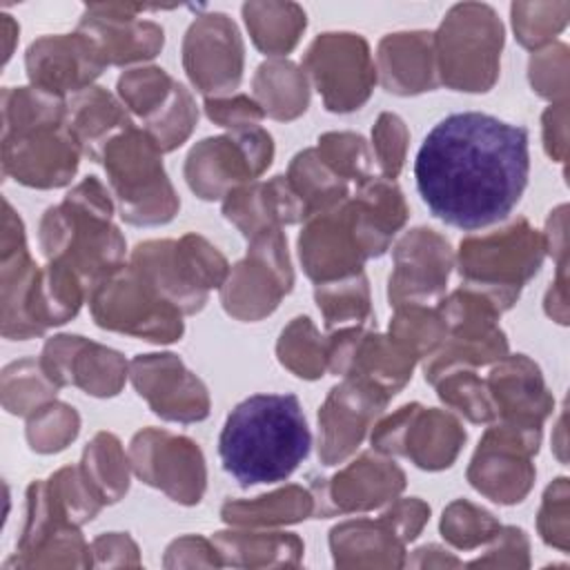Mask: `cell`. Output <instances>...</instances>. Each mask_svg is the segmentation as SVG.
<instances>
[{
	"instance_id": "1",
	"label": "cell",
	"mask_w": 570,
	"mask_h": 570,
	"mask_svg": "<svg viewBox=\"0 0 570 570\" xmlns=\"http://www.w3.org/2000/svg\"><path fill=\"white\" fill-rule=\"evenodd\" d=\"M528 176V129L483 111L439 120L414 160L416 189L430 214L463 232L505 220L519 205Z\"/></svg>"
},
{
	"instance_id": "43",
	"label": "cell",
	"mask_w": 570,
	"mask_h": 570,
	"mask_svg": "<svg viewBox=\"0 0 570 570\" xmlns=\"http://www.w3.org/2000/svg\"><path fill=\"white\" fill-rule=\"evenodd\" d=\"M387 334L421 361L441 347L448 336V327L436 305L403 303L394 307Z\"/></svg>"
},
{
	"instance_id": "40",
	"label": "cell",
	"mask_w": 570,
	"mask_h": 570,
	"mask_svg": "<svg viewBox=\"0 0 570 570\" xmlns=\"http://www.w3.org/2000/svg\"><path fill=\"white\" fill-rule=\"evenodd\" d=\"M58 385L47 376L40 358H20L9 363L0 376L2 407L16 416H29L53 401Z\"/></svg>"
},
{
	"instance_id": "28",
	"label": "cell",
	"mask_w": 570,
	"mask_h": 570,
	"mask_svg": "<svg viewBox=\"0 0 570 570\" xmlns=\"http://www.w3.org/2000/svg\"><path fill=\"white\" fill-rule=\"evenodd\" d=\"M376 78L385 91L396 96H416L436 89L434 33L399 31L383 36L376 51Z\"/></svg>"
},
{
	"instance_id": "23",
	"label": "cell",
	"mask_w": 570,
	"mask_h": 570,
	"mask_svg": "<svg viewBox=\"0 0 570 570\" xmlns=\"http://www.w3.org/2000/svg\"><path fill=\"white\" fill-rule=\"evenodd\" d=\"M40 365L58 387L76 385L98 399L116 396L129 376V365L120 352L78 334L49 338Z\"/></svg>"
},
{
	"instance_id": "56",
	"label": "cell",
	"mask_w": 570,
	"mask_h": 570,
	"mask_svg": "<svg viewBox=\"0 0 570 570\" xmlns=\"http://www.w3.org/2000/svg\"><path fill=\"white\" fill-rule=\"evenodd\" d=\"M528 537L521 528H503L492 537V546L485 552V557H479L474 561H470V566H521L525 568L528 561Z\"/></svg>"
},
{
	"instance_id": "24",
	"label": "cell",
	"mask_w": 570,
	"mask_h": 570,
	"mask_svg": "<svg viewBox=\"0 0 570 570\" xmlns=\"http://www.w3.org/2000/svg\"><path fill=\"white\" fill-rule=\"evenodd\" d=\"M24 67L29 85L65 98L94 87L107 62L96 42L76 29L36 38L24 53Z\"/></svg>"
},
{
	"instance_id": "21",
	"label": "cell",
	"mask_w": 570,
	"mask_h": 570,
	"mask_svg": "<svg viewBox=\"0 0 570 570\" xmlns=\"http://www.w3.org/2000/svg\"><path fill=\"white\" fill-rule=\"evenodd\" d=\"M129 379L151 412L165 421L194 423L209 414L205 383L176 354H138L129 363Z\"/></svg>"
},
{
	"instance_id": "39",
	"label": "cell",
	"mask_w": 570,
	"mask_h": 570,
	"mask_svg": "<svg viewBox=\"0 0 570 570\" xmlns=\"http://www.w3.org/2000/svg\"><path fill=\"white\" fill-rule=\"evenodd\" d=\"M80 468L102 503H116L127 494L131 465L116 434L98 432L87 443Z\"/></svg>"
},
{
	"instance_id": "9",
	"label": "cell",
	"mask_w": 570,
	"mask_h": 570,
	"mask_svg": "<svg viewBox=\"0 0 570 570\" xmlns=\"http://www.w3.org/2000/svg\"><path fill=\"white\" fill-rule=\"evenodd\" d=\"M272 160V134L261 125H249L196 142L185 160V180L198 198L218 200L254 183Z\"/></svg>"
},
{
	"instance_id": "18",
	"label": "cell",
	"mask_w": 570,
	"mask_h": 570,
	"mask_svg": "<svg viewBox=\"0 0 570 570\" xmlns=\"http://www.w3.org/2000/svg\"><path fill=\"white\" fill-rule=\"evenodd\" d=\"M394 269L387 278V301L436 305L445 296V285L454 265V252L445 236L430 227L405 232L392 252Z\"/></svg>"
},
{
	"instance_id": "44",
	"label": "cell",
	"mask_w": 570,
	"mask_h": 570,
	"mask_svg": "<svg viewBox=\"0 0 570 570\" xmlns=\"http://www.w3.org/2000/svg\"><path fill=\"white\" fill-rule=\"evenodd\" d=\"M432 385L436 387V396L470 423H492L497 419L488 385L472 367H454Z\"/></svg>"
},
{
	"instance_id": "6",
	"label": "cell",
	"mask_w": 570,
	"mask_h": 570,
	"mask_svg": "<svg viewBox=\"0 0 570 570\" xmlns=\"http://www.w3.org/2000/svg\"><path fill=\"white\" fill-rule=\"evenodd\" d=\"M129 265L183 314L200 312L209 289H220L229 274L227 258L198 234L138 243Z\"/></svg>"
},
{
	"instance_id": "45",
	"label": "cell",
	"mask_w": 570,
	"mask_h": 570,
	"mask_svg": "<svg viewBox=\"0 0 570 570\" xmlns=\"http://www.w3.org/2000/svg\"><path fill=\"white\" fill-rule=\"evenodd\" d=\"M47 494L53 508L73 525H82L91 521L100 508L105 505L102 499L96 494L91 483L87 481L80 465H67L45 479Z\"/></svg>"
},
{
	"instance_id": "37",
	"label": "cell",
	"mask_w": 570,
	"mask_h": 570,
	"mask_svg": "<svg viewBox=\"0 0 570 570\" xmlns=\"http://www.w3.org/2000/svg\"><path fill=\"white\" fill-rule=\"evenodd\" d=\"M2 138L22 136L27 131L62 125L67 118V100L33 85L2 89ZM0 138V140H2Z\"/></svg>"
},
{
	"instance_id": "22",
	"label": "cell",
	"mask_w": 570,
	"mask_h": 570,
	"mask_svg": "<svg viewBox=\"0 0 570 570\" xmlns=\"http://www.w3.org/2000/svg\"><path fill=\"white\" fill-rule=\"evenodd\" d=\"M80 147L67 125H49L2 138V174L33 189L65 187L80 163Z\"/></svg>"
},
{
	"instance_id": "7",
	"label": "cell",
	"mask_w": 570,
	"mask_h": 570,
	"mask_svg": "<svg viewBox=\"0 0 570 570\" xmlns=\"http://www.w3.org/2000/svg\"><path fill=\"white\" fill-rule=\"evenodd\" d=\"M543 256V234L525 218H517L503 229L463 238L456 267L463 283L485 287L514 305L523 285L539 272Z\"/></svg>"
},
{
	"instance_id": "53",
	"label": "cell",
	"mask_w": 570,
	"mask_h": 570,
	"mask_svg": "<svg viewBox=\"0 0 570 570\" xmlns=\"http://www.w3.org/2000/svg\"><path fill=\"white\" fill-rule=\"evenodd\" d=\"M528 76L532 89L552 102L566 100L568 94V47L552 42L539 51H532Z\"/></svg>"
},
{
	"instance_id": "58",
	"label": "cell",
	"mask_w": 570,
	"mask_h": 570,
	"mask_svg": "<svg viewBox=\"0 0 570 570\" xmlns=\"http://www.w3.org/2000/svg\"><path fill=\"white\" fill-rule=\"evenodd\" d=\"M96 566H138V548L127 532H107L91 541Z\"/></svg>"
},
{
	"instance_id": "2",
	"label": "cell",
	"mask_w": 570,
	"mask_h": 570,
	"mask_svg": "<svg viewBox=\"0 0 570 570\" xmlns=\"http://www.w3.org/2000/svg\"><path fill=\"white\" fill-rule=\"evenodd\" d=\"M312 432L296 394H252L225 419L218 436L223 470L240 485L278 483L307 459Z\"/></svg>"
},
{
	"instance_id": "31",
	"label": "cell",
	"mask_w": 570,
	"mask_h": 570,
	"mask_svg": "<svg viewBox=\"0 0 570 570\" xmlns=\"http://www.w3.org/2000/svg\"><path fill=\"white\" fill-rule=\"evenodd\" d=\"M65 125L76 138L80 151L89 156V160L100 163L107 142L134 122L122 102H118L107 89L89 87L67 100Z\"/></svg>"
},
{
	"instance_id": "26",
	"label": "cell",
	"mask_w": 570,
	"mask_h": 570,
	"mask_svg": "<svg viewBox=\"0 0 570 570\" xmlns=\"http://www.w3.org/2000/svg\"><path fill=\"white\" fill-rule=\"evenodd\" d=\"M499 421L541 428L554 407L539 365L525 354H505L485 379Z\"/></svg>"
},
{
	"instance_id": "16",
	"label": "cell",
	"mask_w": 570,
	"mask_h": 570,
	"mask_svg": "<svg viewBox=\"0 0 570 570\" xmlns=\"http://www.w3.org/2000/svg\"><path fill=\"white\" fill-rule=\"evenodd\" d=\"M245 47L227 13L196 16L183 38V69L205 98L232 94L243 78Z\"/></svg>"
},
{
	"instance_id": "20",
	"label": "cell",
	"mask_w": 570,
	"mask_h": 570,
	"mask_svg": "<svg viewBox=\"0 0 570 570\" xmlns=\"http://www.w3.org/2000/svg\"><path fill=\"white\" fill-rule=\"evenodd\" d=\"M387 403V394L358 379H343L334 385L318 410L321 463L338 465L352 456Z\"/></svg>"
},
{
	"instance_id": "36",
	"label": "cell",
	"mask_w": 570,
	"mask_h": 570,
	"mask_svg": "<svg viewBox=\"0 0 570 570\" xmlns=\"http://www.w3.org/2000/svg\"><path fill=\"white\" fill-rule=\"evenodd\" d=\"M508 354L505 332L497 325L490 330H456L448 332L441 347L423 363L425 381L434 383L441 374L454 367H481L501 361Z\"/></svg>"
},
{
	"instance_id": "34",
	"label": "cell",
	"mask_w": 570,
	"mask_h": 570,
	"mask_svg": "<svg viewBox=\"0 0 570 570\" xmlns=\"http://www.w3.org/2000/svg\"><path fill=\"white\" fill-rule=\"evenodd\" d=\"M240 11L254 47L265 56L289 53L307 27L305 9L296 2L252 0Z\"/></svg>"
},
{
	"instance_id": "25",
	"label": "cell",
	"mask_w": 570,
	"mask_h": 570,
	"mask_svg": "<svg viewBox=\"0 0 570 570\" xmlns=\"http://www.w3.org/2000/svg\"><path fill=\"white\" fill-rule=\"evenodd\" d=\"M298 256L303 272L316 285L363 272L367 256L356 238L347 212V198L305 220L298 236Z\"/></svg>"
},
{
	"instance_id": "10",
	"label": "cell",
	"mask_w": 570,
	"mask_h": 570,
	"mask_svg": "<svg viewBox=\"0 0 570 570\" xmlns=\"http://www.w3.org/2000/svg\"><path fill=\"white\" fill-rule=\"evenodd\" d=\"M247 243L245 258L229 267L220 287V303L238 321H261L292 292L294 272L283 227L261 232Z\"/></svg>"
},
{
	"instance_id": "8",
	"label": "cell",
	"mask_w": 570,
	"mask_h": 570,
	"mask_svg": "<svg viewBox=\"0 0 570 570\" xmlns=\"http://www.w3.org/2000/svg\"><path fill=\"white\" fill-rule=\"evenodd\" d=\"M89 309L98 327L151 343L180 341L183 312L165 301L131 265H120L91 285Z\"/></svg>"
},
{
	"instance_id": "4",
	"label": "cell",
	"mask_w": 570,
	"mask_h": 570,
	"mask_svg": "<svg viewBox=\"0 0 570 570\" xmlns=\"http://www.w3.org/2000/svg\"><path fill=\"white\" fill-rule=\"evenodd\" d=\"M100 163L127 223L151 227L176 216L180 200L165 174L163 151L142 127L129 125L114 136L102 149Z\"/></svg>"
},
{
	"instance_id": "12",
	"label": "cell",
	"mask_w": 570,
	"mask_h": 570,
	"mask_svg": "<svg viewBox=\"0 0 570 570\" xmlns=\"http://www.w3.org/2000/svg\"><path fill=\"white\" fill-rule=\"evenodd\" d=\"M301 69L332 114L361 109L379 80L367 40L352 31L316 36L303 56Z\"/></svg>"
},
{
	"instance_id": "33",
	"label": "cell",
	"mask_w": 570,
	"mask_h": 570,
	"mask_svg": "<svg viewBox=\"0 0 570 570\" xmlns=\"http://www.w3.org/2000/svg\"><path fill=\"white\" fill-rule=\"evenodd\" d=\"M227 525L236 528H274L298 523L314 517V497L309 488L285 485L256 499H227L220 508Z\"/></svg>"
},
{
	"instance_id": "15",
	"label": "cell",
	"mask_w": 570,
	"mask_h": 570,
	"mask_svg": "<svg viewBox=\"0 0 570 570\" xmlns=\"http://www.w3.org/2000/svg\"><path fill=\"white\" fill-rule=\"evenodd\" d=\"M327 372L343 379H358L390 399L396 396L412 379L419 358L390 334L347 325L325 336Z\"/></svg>"
},
{
	"instance_id": "55",
	"label": "cell",
	"mask_w": 570,
	"mask_h": 570,
	"mask_svg": "<svg viewBox=\"0 0 570 570\" xmlns=\"http://www.w3.org/2000/svg\"><path fill=\"white\" fill-rule=\"evenodd\" d=\"M205 114L207 118L225 129H240V127H249V125H258L265 114L261 109V105L245 94H236V96H223V98H205Z\"/></svg>"
},
{
	"instance_id": "61",
	"label": "cell",
	"mask_w": 570,
	"mask_h": 570,
	"mask_svg": "<svg viewBox=\"0 0 570 570\" xmlns=\"http://www.w3.org/2000/svg\"><path fill=\"white\" fill-rule=\"evenodd\" d=\"M18 33H20V27L18 22L9 16V13H2V36H4V65L9 62L11 53H13V42L18 40Z\"/></svg>"
},
{
	"instance_id": "42",
	"label": "cell",
	"mask_w": 570,
	"mask_h": 570,
	"mask_svg": "<svg viewBox=\"0 0 570 570\" xmlns=\"http://www.w3.org/2000/svg\"><path fill=\"white\" fill-rule=\"evenodd\" d=\"M276 356L298 379L316 381L327 372L325 336L318 334L309 316L292 318L276 343Z\"/></svg>"
},
{
	"instance_id": "46",
	"label": "cell",
	"mask_w": 570,
	"mask_h": 570,
	"mask_svg": "<svg viewBox=\"0 0 570 570\" xmlns=\"http://www.w3.org/2000/svg\"><path fill=\"white\" fill-rule=\"evenodd\" d=\"M510 13L519 45L539 51L568 24L570 2H512Z\"/></svg>"
},
{
	"instance_id": "11",
	"label": "cell",
	"mask_w": 570,
	"mask_h": 570,
	"mask_svg": "<svg viewBox=\"0 0 570 570\" xmlns=\"http://www.w3.org/2000/svg\"><path fill=\"white\" fill-rule=\"evenodd\" d=\"M539 445L541 428L494 419L468 465L470 485L494 503H521L537 476L532 456Z\"/></svg>"
},
{
	"instance_id": "5",
	"label": "cell",
	"mask_w": 570,
	"mask_h": 570,
	"mask_svg": "<svg viewBox=\"0 0 570 570\" xmlns=\"http://www.w3.org/2000/svg\"><path fill=\"white\" fill-rule=\"evenodd\" d=\"M503 24L483 2L454 4L434 31L439 85L454 91H490L499 78Z\"/></svg>"
},
{
	"instance_id": "32",
	"label": "cell",
	"mask_w": 570,
	"mask_h": 570,
	"mask_svg": "<svg viewBox=\"0 0 570 570\" xmlns=\"http://www.w3.org/2000/svg\"><path fill=\"white\" fill-rule=\"evenodd\" d=\"M223 566L272 568L298 566L305 552L303 541L294 532H261L258 528L220 530L212 537Z\"/></svg>"
},
{
	"instance_id": "35",
	"label": "cell",
	"mask_w": 570,
	"mask_h": 570,
	"mask_svg": "<svg viewBox=\"0 0 570 570\" xmlns=\"http://www.w3.org/2000/svg\"><path fill=\"white\" fill-rule=\"evenodd\" d=\"M254 100L274 120H294L309 105V85L301 67L289 60L272 58L254 73Z\"/></svg>"
},
{
	"instance_id": "59",
	"label": "cell",
	"mask_w": 570,
	"mask_h": 570,
	"mask_svg": "<svg viewBox=\"0 0 570 570\" xmlns=\"http://www.w3.org/2000/svg\"><path fill=\"white\" fill-rule=\"evenodd\" d=\"M543 145L552 160H566V122H568V100L552 102L543 111Z\"/></svg>"
},
{
	"instance_id": "51",
	"label": "cell",
	"mask_w": 570,
	"mask_h": 570,
	"mask_svg": "<svg viewBox=\"0 0 570 570\" xmlns=\"http://www.w3.org/2000/svg\"><path fill=\"white\" fill-rule=\"evenodd\" d=\"M80 430L78 412L60 401H49L27 416V441L33 452L53 454L65 450Z\"/></svg>"
},
{
	"instance_id": "57",
	"label": "cell",
	"mask_w": 570,
	"mask_h": 570,
	"mask_svg": "<svg viewBox=\"0 0 570 570\" xmlns=\"http://www.w3.org/2000/svg\"><path fill=\"white\" fill-rule=\"evenodd\" d=\"M387 525L399 534L403 543H410L419 537L423 525L430 519V505L416 497L394 499L392 505L381 514Z\"/></svg>"
},
{
	"instance_id": "13",
	"label": "cell",
	"mask_w": 570,
	"mask_h": 570,
	"mask_svg": "<svg viewBox=\"0 0 570 570\" xmlns=\"http://www.w3.org/2000/svg\"><path fill=\"white\" fill-rule=\"evenodd\" d=\"M370 443L385 456H403L421 470L436 472L456 461L465 430L452 412L423 407L414 401L381 419L372 428Z\"/></svg>"
},
{
	"instance_id": "3",
	"label": "cell",
	"mask_w": 570,
	"mask_h": 570,
	"mask_svg": "<svg viewBox=\"0 0 570 570\" xmlns=\"http://www.w3.org/2000/svg\"><path fill=\"white\" fill-rule=\"evenodd\" d=\"M114 200L96 178H82L60 205L45 209L38 227L40 249L47 261L69 265L87 285L125 265V238L111 223Z\"/></svg>"
},
{
	"instance_id": "54",
	"label": "cell",
	"mask_w": 570,
	"mask_h": 570,
	"mask_svg": "<svg viewBox=\"0 0 570 570\" xmlns=\"http://www.w3.org/2000/svg\"><path fill=\"white\" fill-rule=\"evenodd\" d=\"M537 528L541 539L548 546H554L561 552L568 550V479L566 476L554 479L546 488Z\"/></svg>"
},
{
	"instance_id": "30",
	"label": "cell",
	"mask_w": 570,
	"mask_h": 570,
	"mask_svg": "<svg viewBox=\"0 0 570 570\" xmlns=\"http://www.w3.org/2000/svg\"><path fill=\"white\" fill-rule=\"evenodd\" d=\"M330 548L338 568H401L405 543L379 519L343 521L330 530Z\"/></svg>"
},
{
	"instance_id": "38",
	"label": "cell",
	"mask_w": 570,
	"mask_h": 570,
	"mask_svg": "<svg viewBox=\"0 0 570 570\" xmlns=\"http://www.w3.org/2000/svg\"><path fill=\"white\" fill-rule=\"evenodd\" d=\"M285 176H287L292 189L296 191V196L301 198V203L305 205L307 218L318 212H327V209L336 207L352 194L350 183L338 178L321 160L316 147L298 151L292 158Z\"/></svg>"
},
{
	"instance_id": "60",
	"label": "cell",
	"mask_w": 570,
	"mask_h": 570,
	"mask_svg": "<svg viewBox=\"0 0 570 570\" xmlns=\"http://www.w3.org/2000/svg\"><path fill=\"white\" fill-rule=\"evenodd\" d=\"M414 554L416 557L407 559L405 566H461V561L454 554L439 546H423L414 550Z\"/></svg>"
},
{
	"instance_id": "41",
	"label": "cell",
	"mask_w": 570,
	"mask_h": 570,
	"mask_svg": "<svg viewBox=\"0 0 570 570\" xmlns=\"http://www.w3.org/2000/svg\"><path fill=\"white\" fill-rule=\"evenodd\" d=\"M314 301L323 314L327 330L363 325L372 316L370 285L363 272L316 285Z\"/></svg>"
},
{
	"instance_id": "14",
	"label": "cell",
	"mask_w": 570,
	"mask_h": 570,
	"mask_svg": "<svg viewBox=\"0 0 570 570\" xmlns=\"http://www.w3.org/2000/svg\"><path fill=\"white\" fill-rule=\"evenodd\" d=\"M127 456L131 472L142 483L163 490L176 503H200L207 488V468L196 441L167 430L145 428L134 434Z\"/></svg>"
},
{
	"instance_id": "27",
	"label": "cell",
	"mask_w": 570,
	"mask_h": 570,
	"mask_svg": "<svg viewBox=\"0 0 570 570\" xmlns=\"http://www.w3.org/2000/svg\"><path fill=\"white\" fill-rule=\"evenodd\" d=\"M223 216L249 240L261 232L307 220V209L289 180L274 176L232 189L223 198Z\"/></svg>"
},
{
	"instance_id": "52",
	"label": "cell",
	"mask_w": 570,
	"mask_h": 570,
	"mask_svg": "<svg viewBox=\"0 0 570 570\" xmlns=\"http://www.w3.org/2000/svg\"><path fill=\"white\" fill-rule=\"evenodd\" d=\"M410 131L401 116L392 111H383L374 127H372V145H374V160L383 178L394 180L405 163Z\"/></svg>"
},
{
	"instance_id": "48",
	"label": "cell",
	"mask_w": 570,
	"mask_h": 570,
	"mask_svg": "<svg viewBox=\"0 0 570 570\" xmlns=\"http://www.w3.org/2000/svg\"><path fill=\"white\" fill-rule=\"evenodd\" d=\"M176 80L160 67H136L118 78V96L127 111L149 120L171 96Z\"/></svg>"
},
{
	"instance_id": "49",
	"label": "cell",
	"mask_w": 570,
	"mask_h": 570,
	"mask_svg": "<svg viewBox=\"0 0 570 570\" xmlns=\"http://www.w3.org/2000/svg\"><path fill=\"white\" fill-rule=\"evenodd\" d=\"M198 122V107L187 91L185 85L176 82L169 100L149 118L145 120L142 129L154 138L160 151H174L180 147L194 131Z\"/></svg>"
},
{
	"instance_id": "19",
	"label": "cell",
	"mask_w": 570,
	"mask_h": 570,
	"mask_svg": "<svg viewBox=\"0 0 570 570\" xmlns=\"http://www.w3.org/2000/svg\"><path fill=\"white\" fill-rule=\"evenodd\" d=\"M163 11L171 7L107 2L87 4L78 22V31L87 33L100 49L107 67H122L151 60L165 45V31L154 20H140L145 11Z\"/></svg>"
},
{
	"instance_id": "47",
	"label": "cell",
	"mask_w": 570,
	"mask_h": 570,
	"mask_svg": "<svg viewBox=\"0 0 570 570\" xmlns=\"http://www.w3.org/2000/svg\"><path fill=\"white\" fill-rule=\"evenodd\" d=\"M316 151L321 160L345 183L354 180L356 185L374 178L372 163L374 156L367 147V140L354 131H327L318 136Z\"/></svg>"
},
{
	"instance_id": "17",
	"label": "cell",
	"mask_w": 570,
	"mask_h": 570,
	"mask_svg": "<svg viewBox=\"0 0 570 570\" xmlns=\"http://www.w3.org/2000/svg\"><path fill=\"white\" fill-rule=\"evenodd\" d=\"M405 488V472L385 454L372 450L358 454L345 468L327 479H314V517L330 519L336 514L367 512L392 503Z\"/></svg>"
},
{
	"instance_id": "50",
	"label": "cell",
	"mask_w": 570,
	"mask_h": 570,
	"mask_svg": "<svg viewBox=\"0 0 570 570\" xmlns=\"http://www.w3.org/2000/svg\"><path fill=\"white\" fill-rule=\"evenodd\" d=\"M499 530L501 523L497 517L468 499L452 501L441 517L443 539L459 550H474L483 543H490Z\"/></svg>"
},
{
	"instance_id": "29",
	"label": "cell",
	"mask_w": 570,
	"mask_h": 570,
	"mask_svg": "<svg viewBox=\"0 0 570 570\" xmlns=\"http://www.w3.org/2000/svg\"><path fill=\"white\" fill-rule=\"evenodd\" d=\"M347 209L367 258L383 256L407 220V203L394 180L374 176L347 196Z\"/></svg>"
}]
</instances>
